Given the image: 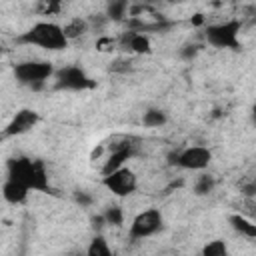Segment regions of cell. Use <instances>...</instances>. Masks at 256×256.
<instances>
[{"instance_id": "1", "label": "cell", "mask_w": 256, "mask_h": 256, "mask_svg": "<svg viewBox=\"0 0 256 256\" xmlns=\"http://www.w3.org/2000/svg\"><path fill=\"white\" fill-rule=\"evenodd\" d=\"M6 178L18 180L36 192H50L48 170L42 160H32L26 156H14L6 160Z\"/></svg>"}, {"instance_id": "2", "label": "cell", "mask_w": 256, "mask_h": 256, "mask_svg": "<svg viewBox=\"0 0 256 256\" xmlns=\"http://www.w3.org/2000/svg\"><path fill=\"white\" fill-rule=\"evenodd\" d=\"M16 42L26 44V46H38V48L50 50V52H58L68 46V38L64 36L62 26H58L54 22H36L26 32H22L16 38Z\"/></svg>"}, {"instance_id": "3", "label": "cell", "mask_w": 256, "mask_h": 256, "mask_svg": "<svg viewBox=\"0 0 256 256\" xmlns=\"http://www.w3.org/2000/svg\"><path fill=\"white\" fill-rule=\"evenodd\" d=\"M12 72L18 84L38 92L46 86V80L54 76V66L52 62H46V60H26L16 64Z\"/></svg>"}, {"instance_id": "4", "label": "cell", "mask_w": 256, "mask_h": 256, "mask_svg": "<svg viewBox=\"0 0 256 256\" xmlns=\"http://www.w3.org/2000/svg\"><path fill=\"white\" fill-rule=\"evenodd\" d=\"M240 28H242V22L236 20V18H232V20H226V22L208 26L206 32H204V36H206L208 44H212L216 48L238 50L240 48V40H238Z\"/></svg>"}, {"instance_id": "5", "label": "cell", "mask_w": 256, "mask_h": 256, "mask_svg": "<svg viewBox=\"0 0 256 256\" xmlns=\"http://www.w3.org/2000/svg\"><path fill=\"white\" fill-rule=\"evenodd\" d=\"M164 226V216L158 208H146L142 212H138L130 224L128 236L130 240H144L150 238L154 234H158Z\"/></svg>"}, {"instance_id": "6", "label": "cell", "mask_w": 256, "mask_h": 256, "mask_svg": "<svg viewBox=\"0 0 256 256\" xmlns=\"http://www.w3.org/2000/svg\"><path fill=\"white\" fill-rule=\"evenodd\" d=\"M102 186L108 192H112L114 196L126 198V196H130V194L136 192V188H138V176L128 166H120L114 172L102 176Z\"/></svg>"}, {"instance_id": "7", "label": "cell", "mask_w": 256, "mask_h": 256, "mask_svg": "<svg viewBox=\"0 0 256 256\" xmlns=\"http://www.w3.org/2000/svg\"><path fill=\"white\" fill-rule=\"evenodd\" d=\"M94 80L74 64L62 66L60 70H54V88L56 90H86L94 88Z\"/></svg>"}, {"instance_id": "8", "label": "cell", "mask_w": 256, "mask_h": 256, "mask_svg": "<svg viewBox=\"0 0 256 256\" xmlns=\"http://www.w3.org/2000/svg\"><path fill=\"white\" fill-rule=\"evenodd\" d=\"M212 162V150L206 146H188L178 150L176 166L184 170H204Z\"/></svg>"}, {"instance_id": "9", "label": "cell", "mask_w": 256, "mask_h": 256, "mask_svg": "<svg viewBox=\"0 0 256 256\" xmlns=\"http://www.w3.org/2000/svg\"><path fill=\"white\" fill-rule=\"evenodd\" d=\"M38 122H40V116H38L36 110L22 108V110H18V112L10 118V122L4 126V130H2L0 136H2V138H12V136L26 134V132H30Z\"/></svg>"}, {"instance_id": "10", "label": "cell", "mask_w": 256, "mask_h": 256, "mask_svg": "<svg viewBox=\"0 0 256 256\" xmlns=\"http://www.w3.org/2000/svg\"><path fill=\"white\" fill-rule=\"evenodd\" d=\"M118 42V50H126L132 54H150L152 46H150V38L144 32H136V30H126L122 32L120 38H116Z\"/></svg>"}, {"instance_id": "11", "label": "cell", "mask_w": 256, "mask_h": 256, "mask_svg": "<svg viewBox=\"0 0 256 256\" xmlns=\"http://www.w3.org/2000/svg\"><path fill=\"white\" fill-rule=\"evenodd\" d=\"M28 194H30V188L26 184L6 178L4 186H2V198L8 204H24L28 200Z\"/></svg>"}, {"instance_id": "12", "label": "cell", "mask_w": 256, "mask_h": 256, "mask_svg": "<svg viewBox=\"0 0 256 256\" xmlns=\"http://www.w3.org/2000/svg\"><path fill=\"white\" fill-rule=\"evenodd\" d=\"M88 30H90L88 20H84V18H80V16L68 20V22L62 26V32H64V36L68 38V42H70V40H78V38H82Z\"/></svg>"}, {"instance_id": "13", "label": "cell", "mask_w": 256, "mask_h": 256, "mask_svg": "<svg viewBox=\"0 0 256 256\" xmlns=\"http://www.w3.org/2000/svg\"><path fill=\"white\" fill-rule=\"evenodd\" d=\"M228 222H230V226H232L234 232H238V234H242L246 238H256V224L252 220L244 218L242 214H232L228 218Z\"/></svg>"}, {"instance_id": "14", "label": "cell", "mask_w": 256, "mask_h": 256, "mask_svg": "<svg viewBox=\"0 0 256 256\" xmlns=\"http://www.w3.org/2000/svg\"><path fill=\"white\" fill-rule=\"evenodd\" d=\"M166 122H168V116H166V112L160 110V108H148V110L142 114V124H144L146 128H160V126H164Z\"/></svg>"}, {"instance_id": "15", "label": "cell", "mask_w": 256, "mask_h": 256, "mask_svg": "<svg viewBox=\"0 0 256 256\" xmlns=\"http://www.w3.org/2000/svg\"><path fill=\"white\" fill-rule=\"evenodd\" d=\"M86 254L88 256H112V248L108 246V242H106V238L102 234H96L90 240V244L86 248Z\"/></svg>"}, {"instance_id": "16", "label": "cell", "mask_w": 256, "mask_h": 256, "mask_svg": "<svg viewBox=\"0 0 256 256\" xmlns=\"http://www.w3.org/2000/svg\"><path fill=\"white\" fill-rule=\"evenodd\" d=\"M126 12H128V2L126 0H108V8H106L108 20L120 22V20L126 18Z\"/></svg>"}, {"instance_id": "17", "label": "cell", "mask_w": 256, "mask_h": 256, "mask_svg": "<svg viewBox=\"0 0 256 256\" xmlns=\"http://www.w3.org/2000/svg\"><path fill=\"white\" fill-rule=\"evenodd\" d=\"M216 186V180L212 174H200L194 182V194L196 196H208Z\"/></svg>"}, {"instance_id": "18", "label": "cell", "mask_w": 256, "mask_h": 256, "mask_svg": "<svg viewBox=\"0 0 256 256\" xmlns=\"http://www.w3.org/2000/svg\"><path fill=\"white\" fill-rule=\"evenodd\" d=\"M62 4H64V0H38L34 10L42 16H54V14H60Z\"/></svg>"}, {"instance_id": "19", "label": "cell", "mask_w": 256, "mask_h": 256, "mask_svg": "<svg viewBox=\"0 0 256 256\" xmlns=\"http://www.w3.org/2000/svg\"><path fill=\"white\" fill-rule=\"evenodd\" d=\"M102 216H104L106 224H110V226H122V222H124V212L120 206H108L102 212Z\"/></svg>"}, {"instance_id": "20", "label": "cell", "mask_w": 256, "mask_h": 256, "mask_svg": "<svg viewBox=\"0 0 256 256\" xmlns=\"http://www.w3.org/2000/svg\"><path fill=\"white\" fill-rule=\"evenodd\" d=\"M228 246L224 240H212L202 248V256H226Z\"/></svg>"}, {"instance_id": "21", "label": "cell", "mask_w": 256, "mask_h": 256, "mask_svg": "<svg viewBox=\"0 0 256 256\" xmlns=\"http://www.w3.org/2000/svg\"><path fill=\"white\" fill-rule=\"evenodd\" d=\"M96 50H100V52L118 50V42H116V38H112V36H100V38L96 40Z\"/></svg>"}, {"instance_id": "22", "label": "cell", "mask_w": 256, "mask_h": 256, "mask_svg": "<svg viewBox=\"0 0 256 256\" xmlns=\"http://www.w3.org/2000/svg\"><path fill=\"white\" fill-rule=\"evenodd\" d=\"M130 68H132V60H128V58H116L110 62L112 72H128Z\"/></svg>"}, {"instance_id": "23", "label": "cell", "mask_w": 256, "mask_h": 256, "mask_svg": "<svg viewBox=\"0 0 256 256\" xmlns=\"http://www.w3.org/2000/svg\"><path fill=\"white\" fill-rule=\"evenodd\" d=\"M198 50H200V46L198 44H186L184 48H182V58H186V60H192L196 54H198Z\"/></svg>"}, {"instance_id": "24", "label": "cell", "mask_w": 256, "mask_h": 256, "mask_svg": "<svg viewBox=\"0 0 256 256\" xmlns=\"http://www.w3.org/2000/svg\"><path fill=\"white\" fill-rule=\"evenodd\" d=\"M74 200H76L80 206H90V204H92V196H88V194L82 192V190L74 192Z\"/></svg>"}, {"instance_id": "25", "label": "cell", "mask_w": 256, "mask_h": 256, "mask_svg": "<svg viewBox=\"0 0 256 256\" xmlns=\"http://www.w3.org/2000/svg\"><path fill=\"white\" fill-rule=\"evenodd\" d=\"M104 224H106V220H104V216H102V214L92 216V228H94V230H102V228H104Z\"/></svg>"}, {"instance_id": "26", "label": "cell", "mask_w": 256, "mask_h": 256, "mask_svg": "<svg viewBox=\"0 0 256 256\" xmlns=\"http://www.w3.org/2000/svg\"><path fill=\"white\" fill-rule=\"evenodd\" d=\"M242 192H244V196H248V198H250V196H254L256 186H254V184H248V186H244V188H242Z\"/></svg>"}, {"instance_id": "27", "label": "cell", "mask_w": 256, "mask_h": 256, "mask_svg": "<svg viewBox=\"0 0 256 256\" xmlns=\"http://www.w3.org/2000/svg\"><path fill=\"white\" fill-rule=\"evenodd\" d=\"M202 22H204V16H202V14H194V18H192V24H194V26H200Z\"/></svg>"}, {"instance_id": "28", "label": "cell", "mask_w": 256, "mask_h": 256, "mask_svg": "<svg viewBox=\"0 0 256 256\" xmlns=\"http://www.w3.org/2000/svg\"><path fill=\"white\" fill-rule=\"evenodd\" d=\"M156 2H162V0H144V4H156Z\"/></svg>"}, {"instance_id": "29", "label": "cell", "mask_w": 256, "mask_h": 256, "mask_svg": "<svg viewBox=\"0 0 256 256\" xmlns=\"http://www.w3.org/2000/svg\"><path fill=\"white\" fill-rule=\"evenodd\" d=\"M168 2H180V0H168Z\"/></svg>"}, {"instance_id": "30", "label": "cell", "mask_w": 256, "mask_h": 256, "mask_svg": "<svg viewBox=\"0 0 256 256\" xmlns=\"http://www.w3.org/2000/svg\"><path fill=\"white\" fill-rule=\"evenodd\" d=\"M0 56H2V46H0Z\"/></svg>"}, {"instance_id": "31", "label": "cell", "mask_w": 256, "mask_h": 256, "mask_svg": "<svg viewBox=\"0 0 256 256\" xmlns=\"http://www.w3.org/2000/svg\"><path fill=\"white\" fill-rule=\"evenodd\" d=\"M64 2H66V0H64Z\"/></svg>"}]
</instances>
